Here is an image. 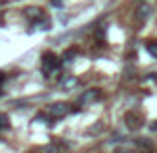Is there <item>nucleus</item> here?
I'll return each instance as SVG.
<instances>
[{
  "instance_id": "20e7f679",
  "label": "nucleus",
  "mask_w": 157,
  "mask_h": 153,
  "mask_svg": "<svg viewBox=\"0 0 157 153\" xmlns=\"http://www.w3.org/2000/svg\"><path fill=\"white\" fill-rule=\"evenodd\" d=\"M125 123L129 129H139L141 127V115L135 113V111H129V113H125Z\"/></svg>"
},
{
  "instance_id": "f8f14e48",
  "label": "nucleus",
  "mask_w": 157,
  "mask_h": 153,
  "mask_svg": "<svg viewBox=\"0 0 157 153\" xmlns=\"http://www.w3.org/2000/svg\"><path fill=\"white\" fill-rule=\"evenodd\" d=\"M149 127H151V131H157V119H155V121H151Z\"/></svg>"
},
{
  "instance_id": "9d476101",
  "label": "nucleus",
  "mask_w": 157,
  "mask_h": 153,
  "mask_svg": "<svg viewBox=\"0 0 157 153\" xmlns=\"http://www.w3.org/2000/svg\"><path fill=\"white\" fill-rule=\"evenodd\" d=\"M44 153H58V147L56 145H46L44 147Z\"/></svg>"
},
{
  "instance_id": "4468645a",
  "label": "nucleus",
  "mask_w": 157,
  "mask_h": 153,
  "mask_svg": "<svg viewBox=\"0 0 157 153\" xmlns=\"http://www.w3.org/2000/svg\"><path fill=\"white\" fill-rule=\"evenodd\" d=\"M153 80H155V82H157V74H153Z\"/></svg>"
},
{
  "instance_id": "2eb2a0df",
  "label": "nucleus",
  "mask_w": 157,
  "mask_h": 153,
  "mask_svg": "<svg viewBox=\"0 0 157 153\" xmlns=\"http://www.w3.org/2000/svg\"><path fill=\"white\" fill-rule=\"evenodd\" d=\"M143 153H149V151H143Z\"/></svg>"
},
{
  "instance_id": "f257e3e1",
  "label": "nucleus",
  "mask_w": 157,
  "mask_h": 153,
  "mask_svg": "<svg viewBox=\"0 0 157 153\" xmlns=\"http://www.w3.org/2000/svg\"><path fill=\"white\" fill-rule=\"evenodd\" d=\"M58 66H60V62H58V58L54 56L52 52H46L42 56V72H44V76H50L52 72H56Z\"/></svg>"
},
{
  "instance_id": "423d86ee",
  "label": "nucleus",
  "mask_w": 157,
  "mask_h": 153,
  "mask_svg": "<svg viewBox=\"0 0 157 153\" xmlns=\"http://www.w3.org/2000/svg\"><path fill=\"white\" fill-rule=\"evenodd\" d=\"M145 50H147V54H149V56L157 58V42H155V40H151V42H147Z\"/></svg>"
},
{
  "instance_id": "7ed1b4c3",
  "label": "nucleus",
  "mask_w": 157,
  "mask_h": 153,
  "mask_svg": "<svg viewBox=\"0 0 157 153\" xmlns=\"http://www.w3.org/2000/svg\"><path fill=\"white\" fill-rule=\"evenodd\" d=\"M98 98H100V90H96V88H92V90H86V92L80 96V103H82V105H88V103L96 101Z\"/></svg>"
},
{
  "instance_id": "1a4fd4ad",
  "label": "nucleus",
  "mask_w": 157,
  "mask_h": 153,
  "mask_svg": "<svg viewBox=\"0 0 157 153\" xmlns=\"http://www.w3.org/2000/svg\"><path fill=\"white\" fill-rule=\"evenodd\" d=\"M8 125H10V123H8V115L6 113H0V127H2V129H6Z\"/></svg>"
},
{
  "instance_id": "6e6552de",
  "label": "nucleus",
  "mask_w": 157,
  "mask_h": 153,
  "mask_svg": "<svg viewBox=\"0 0 157 153\" xmlns=\"http://www.w3.org/2000/svg\"><path fill=\"white\" fill-rule=\"evenodd\" d=\"M76 54H78V50H76V48H70V50L66 52L62 58H64V62H66V64H70V62L74 60V56H76Z\"/></svg>"
},
{
  "instance_id": "ddd939ff",
  "label": "nucleus",
  "mask_w": 157,
  "mask_h": 153,
  "mask_svg": "<svg viewBox=\"0 0 157 153\" xmlns=\"http://www.w3.org/2000/svg\"><path fill=\"white\" fill-rule=\"evenodd\" d=\"M2 80H4V76H2V72H0V84H2Z\"/></svg>"
},
{
  "instance_id": "f03ea898",
  "label": "nucleus",
  "mask_w": 157,
  "mask_h": 153,
  "mask_svg": "<svg viewBox=\"0 0 157 153\" xmlns=\"http://www.w3.org/2000/svg\"><path fill=\"white\" fill-rule=\"evenodd\" d=\"M70 111H72V107H70V103H52V105H48V115H52V117H64V115H68Z\"/></svg>"
},
{
  "instance_id": "9b49d317",
  "label": "nucleus",
  "mask_w": 157,
  "mask_h": 153,
  "mask_svg": "<svg viewBox=\"0 0 157 153\" xmlns=\"http://www.w3.org/2000/svg\"><path fill=\"white\" fill-rule=\"evenodd\" d=\"M50 4L56 6V8H62V6H64V0H50Z\"/></svg>"
},
{
  "instance_id": "0eeeda50",
  "label": "nucleus",
  "mask_w": 157,
  "mask_h": 153,
  "mask_svg": "<svg viewBox=\"0 0 157 153\" xmlns=\"http://www.w3.org/2000/svg\"><path fill=\"white\" fill-rule=\"evenodd\" d=\"M149 14H151V6H147V4H145V6H141V8H139V18H141V20H147V18H149Z\"/></svg>"
},
{
  "instance_id": "39448f33",
  "label": "nucleus",
  "mask_w": 157,
  "mask_h": 153,
  "mask_svg": "<svg viewBox=\"0 0 157 153\" xmlns=\"http://www.w3.org/2000/svg\"><path fill=\"white\" fill-rule=\"evenodd\" d=\"M26 16L30 20H44V18H46V16H44V10H42V8H38V6L26 8Z\"/></svg>"
}]
</instances>
